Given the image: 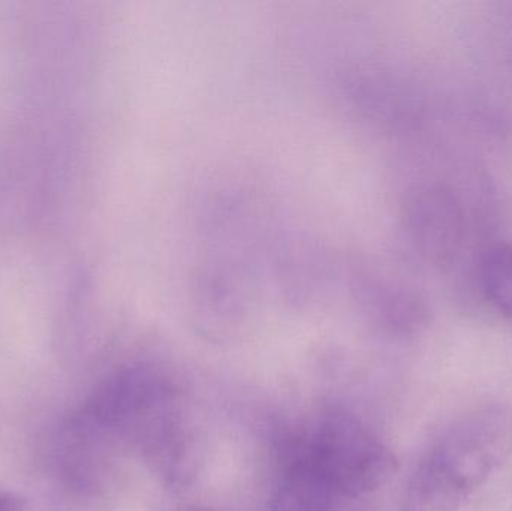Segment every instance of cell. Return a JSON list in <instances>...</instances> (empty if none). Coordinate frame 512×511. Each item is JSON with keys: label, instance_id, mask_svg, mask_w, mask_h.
Returning <instances> with one entry per match:
<instances>
[{"label": "cell", "instance_id": "obj_1", "mask_svg": "<svg viewBox=\"0 0 512 511\" xmlns=\"http://www.w3.org/2000/svg\"><path fill=\"white\" fill-rule=\"evenodd\" d=\"M511 455V405L471 411L421 459L406 485L402 511H459Z\"/></svg>", "mask_w": 512, "mask_h": 511}, {"label": "cell", "instance_id": "obj_2", "mask_svg": "<svg viewBox=\"0 0 512 511\" xmlns=\"http://www.w3.org/2000/svg\"><path fill=\"white\" fill-rule=\"evenodd\" d=\"M336 495L357 498L372 494L397 473V458L351 414L334 413L316 426L301 450Z\"/></svg>", "mask_w": 512, "mask_h": 511}, {"label": "cell", "instance_id": "obj_3", "mask_svg": "<svg viewBox=\"0 0 512 511\" xmlns=\"http://www.w3.org/2000/svg\"><path fill=\"white\" fill-rule=\"evenodd\" d=\"M415 236L423 254L433 263H447L462 243L463 218L450 192L432 189L417 201Z\"/></svg>", "mask_w": 512, "mask_h": 511}, {"label": "cell", "instance_id": "obj_4", "mask_svg": "<svg viewBox=\"0 0 512 511\" xmlns=\"http://www.w3.org/2000/svg\"><path fill=\"white\" fill-rule=\"evenodd\" d=\"M334 497L324 474L300 452L280 474L267 511H330Z\"/></svg>", "mask_w": 512, "mask_h": 511}, {"label": "cell", "instance_id": "obj_5", "mask_svg": "<svg viewBox=\"0 0 512 511\" xmlns=\"http://www.w3.org/2000/svg\"><path fill=\"white\" fill-rule=\"evenodd\" d=\"M481 285L489 302L512 320V248L490 249L481 263Z\"/></svg>", "mask_w": 512, "mask_h": 511}, {"label": "cell", "instance_id": "obj_6", "mask_svg": "<svg viewBox=\"0 0 512 511\" xmlns=\"http://www.w3.org/2000/svg\"><path fill=\"white\" fill-rule=\"evenodd\" d=\"M0 511H26V500L12 492H0Z\"/></svg>", "mask_w": 512, "mask_h": 511}, {"label": "cell", "instance_id": "obj_7", "mask_svg": "<svg viewBox=\"0 0 512 511\" xmlns=\"http://www.w3.org/2000/svg\"><path fill=\"white\" fill-rule=\"evenodd\" d=\"M183 511H216L212 509H201V507H191V509H186Z\"/></svg>", "mask_w": 512, "mask_h": 511}]
</instances>
